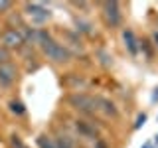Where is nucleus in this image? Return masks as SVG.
I'll list each match as a JSON object with an SVG mask.
<instances>
[{
	"mask_svg": "<svg viewBox=\"0 0 158 148\" xmlns=\"http://www.w3.org/2000/svg\"><path fill=\"white\" fill-rule=\"evenodd\" d=\"M140 148H156V146H154V142H144Z\"/></svg>",
	"mask_w": 158,
	"mask_h": 148,
	"instance_id": "obj_25",
	"label": "nucleus"
},
{
	"mask_svg": "<svg viewBox=\"0 0 158 148\" xmlns=\"http://www.w3.org/2000/svg\"><path fill=\"white\" fill-rule=\"evenodd\" d=\"M140 51H144L146 57H152V49H150V46H148L146 39H142V42H140Z\"/></svg>",
	"mask_w": 158,
	"mask_h": 148,
	"instance_id": "obj_21",
	"label": "nucleus"
},
{
	"mask_svg": "<svg viewBox=\"0 0 158 148\" xmlns=\"http://www.w3.org/2000/svg\"><path fill=\"white\" fill-rule=\"evenodd\" d=\"M63 83H65V87H67V89H71L73 93H79V89H83V87L87 85V81H85V79H83V77H79V75H73V73H69V75L65 77V81H63Z\"/></svg>",
	"mask_w": 158,
	"mask_h": 148,
	"instance_id": "obj_10",
	"label": "nucleus"
},
{
	"mask_svg": "<svg viewBox=\"0 0 158 148\" xmlns=\"http://www.w3.org/2000/svg\"><path fill=\"white\" fill-rule=\"evenodd\" d=\"M53 142H56V148H77L75 140L69 134H65V132H59V134L53 138Z\"/></svg>",
	"mask_w": 158,
	"mask_h": 148,
	"instance_id": "obj_11",
	"label": "nucleus"
},
{
	"mask_svg": "<svg viewBox=\"0 0 158 148\" xmlns=\"http://www.w3.org/2000/svg\"><path fill=\"white\" fill-rule=\"evenodd\" d=\"M146 121H148V115L146 113H138L136 118H135V125H132V130H138V128H142L146 125Z\"/></svg>",
	"mask_w": 158,
	"mask_h": 148,
	"instance_id": "obj_16",
	"label": "nucleus"
},
{
	"mask_svg": "<svg viewBox=\"0 0 158 148\" xmlns=\"http://www.w3.org/2000/svg\"><path fill=\"white\" fill-rule=\"evenodd\" d=\"M42 53L52 63H69L73 59L71 49H69L67 46H63V43L56 42V39H49L48 43H44V46H42Z\"/></svg>",
	"mask_w": 158,
	"mask_h": 148,
	"instance_id": "obj_1",
	"label": "nucleus"
},
{
	"mask_svg": "<svg viewBox=\"0 0 158 148\" xmlns=\"http://www.w3.org/2000/svg\"><path fill=\"white\" fill-rule=\"evenodd\" d=\"M8 111L12 113V115H16V117H22L24 113H26V105H24L20 99H10L8 101Z\"/></svg>",
	"mask_w": 158,
	"mask_h": 148,
	"instance_id": "obj_12",
	"label": "nucleus"
},
{
	"mask_svg": "<svg viewBox=\"0 0 158 148\" xmlns=\"http://www.w3.org/2000/svg\"><path fill=\"white\" fill-rule=\"evenodd\" d=\"M101 16H103V22H105L107 28L115 30L123 24V12H121V4L115 2V0H109V2H103L101 4Z\"/></svg>",
	"mask_w": 158,
	"mask_h": 148,
	"instance_id": "obj_3",
	"label": "nucleus"
},
{
	"mask_svg": "<svg viewBox=\"0 0 158 148\" xmlns=\"http://www.w3.org/2000/svg\"><path fill=\"white\" fill-rule=\"evenodd\" d=\"M75 30H77V34H87V36H93V24L91 22H87V20H81V18H75Z\"/></svg>",
	"mask_w": 158,
	"mask_h": 148,
	"instance_id": "obj_14",
	"label": "nucleus"
},
{
	"mask_svg": "<svg viewBox=\"0 0 158 148\" xmlns=\"http://www.w3.org/2000/svg\"><path fill=\"white\" fill-rule=\"evenodd\" d=\"M152 103H158V87L154 89V93H152Z\"/></svg>",
	"mask_w": 158,
	"mask_h": 148,
	"instance_id": "obj_24",
	"label": "nucleus"
},
{
	"mask_svg": "<svg viewBox=\"0 0 158 148\" xmlns=\"http://www.w3.org/2000/svg\"><path fill=\"white\" fill-rule=\"evenodd\" d=\"M97 57H101V59H99V61H101V63H103V65H105V67H109V65H111V63H113V57L109 56L107 51H103V49H99V51H97Z\"/></svg>",
	"mask_w": 158,
	"mask_h": 148,
	"instance_id": "obj_17",
	"label": "nucleus"
},
{
	"mask_svg": "<svg viewBox=\"0 0 158 148\" xmlns=\"http://www.w3.org/2000/svg\"><path fill=\"white\" fill-rule=\"evenodd\" d=\"M12 8H14V2H10V0H0V14H8Z\"/></svg>",
	"mask_w": 158,
	"mask_h": 148,
	"instance_id": "obj_19",
	"label": "nucleus"
},
{
	"mask_svg": "<svg viewBox=\"0 0 158 148\" xmlns=\"http://www.w3.org/2000/svg\"><path fill=\"white\" fill-rule=\"evenodd\" d=\"M0 46L6 47L8 51L10 49H22L24 46H26V42H24L22 34H20L18 28H6L2 34H0Z\"/></svg>",
	"mask_w": 158,
	"mask_h": 148,
	"instance_id": "obj_5",
	"label": "nucleus"
},
{
	"mask_svg": "<svg viewBox=\"0 0 158 148\" xmlns=\"http://www.w3.org/2000/svg\"><path fill=\"white\" fill-rule=\"evenodd\" d=\"M154 146H158V132H156V136H154Z\"/></svg>",
	"mask_w": 158,
	"mask_h": 148,
	"instance_id": "obj_26",
	"label": "nucleus"
},
{
	"mask_svg": "<svg viewBox=\"0 0 158 148\" xmlns=\"http://www.w3.org/2000/svg\"><path fill=\"white\" fill-rule=\"evenodd\" d=\"M93 148H109V146H107V142L103 140V138H99V140L93 142Z\"/></svg>",
	"mask_w": 158,
	"mask_h": 148,
	"instance_id": "obj_22",
	"label": "nucleus"
},
{
	"mask_svg": "<svg viewBox=\"0 0 158 148\" xmlns=\"http://www.w3.org/2000/svg\"><path fill=\"white\" fill-rule=\"evenodd\" d=\"M24 14L32 20L34 24H46L49 18H52V12L49 8H46L40 2H26L24 4Z\"/></svg>",
	"mask_w": 158,
	"mask_h": 148,
	"instance_id": "obj_4",
	"label": "nucleus"
},
{
	"mask_svg": "<svg viewBox=\"0 0 158 148\" xmlns=\"http://www.w3.org/2000/svg\"><path fill=\"white\" fill-rule=\"evenodd\" d=\"M36 144L38 148H56V142H53V138L48 132H40L36 136Z\"/></svg>",
	"mask_w": 158,
	"mask_h": 148,
	"instance_id": "obj_13",
	"label": "nucleus"
},
{
	"mask_svg": "<svg viewBox=\"0 0 158 148\" xmlns=\"http://www.w3.org/2000/svg\"><path fill=\"white\" fill-rule=\"evenodd\" d=\"M152 43H154V47H158V30L152 32Z\"/></svg>",
	"mask_w": 158,
	"mask_h": 148,
	"instance_id": "obj_23",
	"label": "nucleus"
},
{
	"mask_svg": "<svg viewBox=\"0 0 158 148\" xmlns=\"http://www.w3.org/2000/svg\"><path fill=\"white\" fill-rule=\"evenodd\" d=\"M6 61H10V51L0 46V63H6Z\"/></svg>",
	"mask_w": 158,
	"mask_h": 148,
	"instance_id": "obj_20",
	"label": "nucleus"
},
{
	"mask_svg": "<svg viewBox=\"0 0 158 148\" xmlns=\"http://www.w3.org/2000/svg\"><path fill=\"white\" fill-rule=\"evenodd\" d=\"M123 42H125L127 51L131 53L132 57L138 56V51H140V39L136 38V34L132 32L131 28H125V30H123Z\"/></svg>",
	"mask_w": 158,
	"mask_h": 148,
	"instance_id": "obj_9",
	"label": "nucleus"
},
{
	"mask_svg": "<svg viewBox=\"0 0 158 148\" xmlns=\"http://www.w3.org/2000/svg\"><path fill=\"white\" fill-rule=\"evenodd\" d=\"M95 103H97V111H99V113H103L105 117H113V118H117V117H118V107H117L109 97L97 95V97H95Z\"/></svg>",
	"mask_w": 158,
	"mask_h": 148,
	"instance_id": "obj_8",
	"label": "nucleus"
},
{
	"mask_svg": "<svg viewBox=\"0 0 158 148\" xmlns=\"http://www.w3.org/2000/svg\"><path fill=\"white\" fill-rule=\"evenodd\" d=\"M8 146H10V148H28L26 142L22 140V136H20V134H10V138H8Z\"/></svg>",
	"mask_w": 158,
	"mask_h": 148,
	"instance_id": "obj_15",
	"label": "nucleus"
},
{
	"mask_svg": "<svg viewBox=\"0 0 158 148\" xmlns=\"http://www.w3.org/2000/svg\"><path fill=\"white\" fill-rule=\"evenodd\" d=\"M10 24H14V26H18V30L24 26V20H22V16L20 14H16V12H10Z\"/></svg>",
	"mask_w": 158,
	"mask_h": 148,
	"instance_id": "obj_18",
	"label": "nucleus"
},
{
	"mask_svg": "<svg viewBox=\"0 0 158 148\" xmlns=\"http://www.w3.org/2000/svg\"><path fill=\"white\" fill-rule=\"evenodd\" d=\"M67 103H69V107H73L75 111H79L85 117H93L97 113L95 97L89 95V93H71L67 97Z\"/></svg>",
	"mask_w": 158,
	"mask_h": 148,
	"instance_id": "obj_2",
	"label": "nucleus"
},
{
	"mask_svg": "<svg viewBox=\"0 0 158 148\" xmlns=\"http://www.w3.org/2000/svg\"><path fill=\"white\" fill-rule=\"evenodd\" d=\"M18 81V67L12 61L0 63V87H12Z\"/></svg>",
	"mask_w": 158,
	"mask_h": 148,
	"instance_id": "obj_7",
	"label": "nucleus"
},
{
	"mask_svg": "<svg viewBox=\"0 0 158 148\" xmlns=\"http://www.w3.org/2000/svg\"><path fill=\"white\" fill-rule=\"evenodd\" d=\"M73 126H75V130H77V134L81 136V138H87V140H99V128L95 126V122H91V121H87V118H77L75 122H73Z\"/></svg>",
	"mask_w": 158,
	"mask_h": 148,
	"instance_id": "obj_6",
	"label": "nucleus"
}]
</instances>
